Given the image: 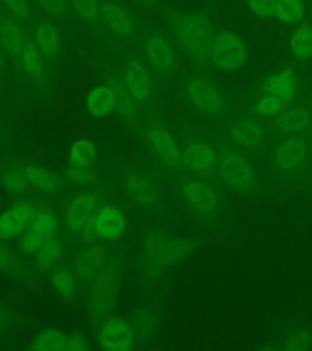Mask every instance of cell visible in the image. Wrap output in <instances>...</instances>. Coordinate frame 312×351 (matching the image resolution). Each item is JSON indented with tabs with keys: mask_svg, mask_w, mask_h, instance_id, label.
I'll return each instance as SVG.
<instances>
[{
	"mask_svg": "<svg viewBox=\"0 0 312 351\" xmlns=\"http://www.w3.org/2000/svg\"><path fill=\"white\" fill-rule=\"evenodd\" d=\"M172 28L176 37L194 56L202 58L213 49V27L206 17L199 14L175 16Z\"/></svg>",
	"mask_w": 312,
	"mask_h": 351,
	"instance_id": "cell-1",
	"label": "cell"
},
{
	"mask_svg": "<svg viewBox=\"0 0 312 351\" xmlns=\"http://www.w3.org/2000/svg\"><path fill=\"white\" fill-rule=\"evenodd\" d=\"M213 60L221 69L232 71L247 60L245 45L232 33L222 34L213 45Z\"/></svg>",
	"mask_w": 312,
	"mask_h": 351,
	"instance_id": "cell-2",
	"label": "cell"
},
{
	"mask_svg": "<svg viewBox=\"0 0 312 351\" xmlns=\"http://www.w3.org/2000/svg\"><path fill=\"white\" fill-rule=\"evenodd\" d=\"M56 219L54 215L44 211L32 219L27 230L21 237L22 250L27 252H38L47 241L51 239L56 230Z\"/></svg>",
	"mask_w": 312,
	"mask_h": 351,
	"instance_id": "cell-3",
	"label": "cell"
},
{
	"mask_svg": "<svg viewBox=\"0 0 312 351\" xmlns=\"http://www.w3.org/2000/svg\"><path fill=\"white\" fill-rule=\"evenodd\" d=\"M133 343V335L126 322L122 319H110L99 333V346L111 351H125Z\"/></svg>",
	"mask_w": 312,
	"mask_h": 351,
	"instance_id": "cell-4",
	"label": "cell"
},
{
	"mask_svg": "<svg viewBox=\"0 0 312 351\" xmlns=\"http://www.w3.org/2000/svg\"><path fill=\"white\" fill-rule=\"evenodd\" d=\"M34 219L31 205L25 202L16 203L10 210L0 215V241L16 236Z\"/></svg>",
	"mask_w": 312,
	"mask_h": 351,
	"instance_id": "cell-5",
	"label": "cell"
},
{
	"mask_svg": "<svg viewBox=\"0 0 312 351\" xmlns=\"http://www.w3.org/2000/svg\"><path fill=\"white\" fill-rule=\"evenodd\" d=\"M144 59L154 71H167L173 64L170 44L164 37L152 34L144 45Z\"/></svg>",
	"mask_w": 312,
	"mask_h": 351,
	"instance_id": "cell-6",
	"label": "cell"
},
{
	"mask_svg": "<svg viewBox=\"0 0 312 351\" xmlns=\"http://www.w3.org/2000/svg\"><path fill=\"white\" fill-rule=\"evenodd\" d=\"M125 82L130 94L138 101L147 100L153 90L148 71L136 60L128 61L125 66Z\"/></svg>",
	"mask_w": 312,
	"mask_h": 351,
	"instance_id": "cell-7",
	"label": "cell"
},
{
	"mask_svg": "<svg viewBox=\"0 0 312 351\" xmlns=\"http://www.w3.org/2000/svg\"><path fill=\"white\" fill-rule=\"evenodd\" d=\"M188 93L197 109L205 114H211L219 109V99L217 90L204 80H193L188 84Z\"/></svg>",
	"mask_w": 312,
	"mask_h": 351,
	"instance_id": "cell-8",
	"label": "cell"
},
{
	"mask_svg": "<svg viewBox=\"0 0 312 351\" xmlns=\"http://www.w3.org/2000/svg\"><path fill=\"white\" fill-rule=\"evenodd\" d=\"M95 208V199L91 194H82L72 200L67 213L66 221L67 225L73 230H83L88 219L93 215Z\"/></svg>",
	"mask_w": 312,
	"mask_h": 351,
	"instance_id": "cell-9",
	"label": "cell"
},
{
	"mask_svg": "<svg viewBox=\"0 0 312 351\" xmlns=\"http://www.w3.org/2000/svg\"><path fill=\"white\" fill-rule=\"evenodd\" d=\"M126 227L125 216L115 206H105L97 216V228L99 236L106 239H114L122 234Z\"/></svg>",
	"mask_w": 312,
	"mask_h": 351,
	"instance_id": "cell-10",
	"label": "cell"
},
{
	"mask_svg": "<svg viewBox=\"0 0 312 351\" xmlns=\"http://www.w3.org/2000/svg\"><path fill=\"white\" fill-rule=\"evenodd\" d=\"M100 17L110 29L120 36H127L133 29L131 16L121 6L116 5L114 3L105 1L100 4Z\"/></svg>",
	"mask_w": 312,
	"mask_h": 351,
	"instance_id": "cell-11",
	"label": "cell"
},
{
	"mask_svg": "<svg viewBox=\"0 0 312 351\" xmlns=\"http://www.w3.org/2000/svg\"><path fill=\"white\" fill-rule=\"evenodd\" d=\"M0 40L8 54L11 56L21 55L22 49L25 47V38L21 28L19 27L16 22L10 19L0 20Z\"/></svg>",
	"mask_w": 312,
	"mask_h": 351,
	"instance_id": "cell-12",
	"label": "cell"
},
{
	"mask_svg": "<svg viewBox=\"0 0 312 351\" xmlns=\"http://www.w3.org/2000/svg\"><path fill=\"white\" fill-rule=\"evenodd\" d=\"M115 94L105 86L93 88L87 97V106L89 112L98 117L109 115L115 106Z\"/></svg>",
	"mask_w": 312,
	"mask_h": 351,
	"instance_id": "cell-13",
	"label": "cell"
},
{
	"mask_svg": "<svg viewBox=\"0 0 312 351\" xmlns=\"http://www.w3.org/2000/svg\"><path fill=\"white\" fill-rule=\"evenodd\" d=\"M149 139L153 143L154 147L158 150L160 156L171 166L178 165L180 154L177 150L175 141L167 132L159 127H154L149 132Z\"/></svg>",
	"mask_w": 312,
	"mask_h": 351,
	"instance_id": "cell-14",
	"label": "cell"
},
{
	"mask_svg": "<svg viewBox=\"0 0 312 351\" xmlns=\"http://www.w3.org/2000/svg\"><path fill=\"white\" fill-rule=\"evenodd\" d=\"M307 143L302 139H291L285 142L276 153V161L283 170H291L307 155Z\"/></svg>",
	"mask_w": 312,
	"mask_h": 351,
	"instance_id": "cell-15",
	"label": "cell"
},
{
	"mask_svg": "<svg viewBox=\"0 0 312 351\" xmlns=\"http://www.w3.org/2000/svg\"><path fill=\"white\" fill-rule=\"evenodd\" d=\"M184 194L194 208L202 213H210L216 206V197L208 186L200 182H191L184 186Z\"/></svg>",
	"mask_w": 312,
	"mask_h": 351,
	"instance_id": "cell-16",
	"label": "cell"
},
{
	"mask_svg": "<svg viewBox=\"0 0 312 351\" xmlns=\"http://www.w3.org/2000/svg\"><path fill=\"white\" fill-rule=\"evenodd\" d=\"M36 42L39 51L45 58H53L60 48V38L56 28L48 22L40 23L36 31Z\"/></svg>",
	"mask_w": 312,
	"mask_h": 351,
	"instance_id": "cell-17",
	"label": "cell"
},
{
	"mask_svg": "<svg viewBox=\"0 0 312 351\" xmlns=\"http://www.w3.org/2000/svg\"><path fill=\"white\" fill-rule=\"evenodd\" d=\"M215 152L206 144H194L183 154V161L187 167L195 171L206 170L215 161Z\"/></svg>",
	"mask_w": 312,
	"mask_h": 351,
	"instance_id": "cell-18",
	"label": "cell"
},
{
	"mask_svg": "<svg viewBox=\"0 0 312 351\" xmlns=\"http://www.w3.org/2000/svg\"><path fill=\"white\" fill-rule=\"evenodd\" d=\"M21 62L23 70L33 81H40L43 78L44 69L42 62V55L39 53L38 47L28 40L22 49Z\"/></svg>",
	"mask_w": 312,
	"mask_h": 351,
	"instance_id": "cell-19",
	"label": "cell"
},
{
	"mask_svg": "<svg viewBox=\"0 0 312 351\" xmlns=\"http://www.w3.org/2000/svg\"><path fill=\"white\" fill-rule=\"evenodd\" d=\"M67 337L55 329H44L34 337L32 343L33 350L65 351Z\"/></svg>",
	"mask_w": 312,
	"mask_h": 351,
	"instance_id": "cell-20",
	"label": "cell"
},
{
	"mask_svg": "<svg viewBox=\"0 0 312 351\" xmlns=\"http://www.w3.org/2000/svg\"><path fill=\"white\" fill-rule=\"evenodd\" d=\"M296 88V76L291 71L280 72L269 78V92L280 100L291 98Z\"/></svg>",
	"mask_w": 312,
	"mask_h": 351,
	"instance_id": "cell-21",
	"label": "cell"
},
{
	"mask_svg": "<svg viewBox=\"0 0 312 351\" xmlns=\"http://www.w3.org/2000/svg\"><path fill=\"white\" fill-rule=\"evenodd\" d=\"M70 165L76 169H86L95 158V144L87 139L73 143L70 149Z\"/></svg>",
	"mask_w": 312,
	"mask_h": 351,
	"instance_id": "cell-22",
	"label": "cell"
},
{
	"mask_svg": "<svg viewBox=\"0 0 312 351\" xmlns=\"http://www.w3.org/2000/svg\"><path fill=\"white\" fill-rule=\"evenodd\" d=\"M232 137L243 147H252L261 141V132L256 125L248 120L238 121L232 130Z\"/></svg>",
	"mask_w": 312,
	"mask_h": 351,
	"instance_id": "cell-23",
	"label": "cell"
},
{
	"mask_svg": "<svg viewBox=\"0 0 312 351\" xmlns=\"http://www.w3.org/2000/svg\"><path fill=\"white\" fill-rule=\"evenodd\" d=\"M222 172L227 181L232 183H243L250 177L248 165L238 156H228L222 162Z\"/></svg>",
	"mask_w": 312,
	"mask_h": 351,
	"instance_id": "cell-24",
	"label": "cell"
},
{
	"mask_svg": "<svg viewBox=\"0 0 312 351\" xmlns=\"http://www.w3.org/2000/svg\"><path fill=\"white\" fill-rule=\"evenodd\" d=\"M304 6L300 0H277L274 16L285 23H296L302 20Z\"/></svg>",
	"mask_w": 312,
	"mask_h": 351,
	"instance_id": "cell-25",
	"label": "cell"
},
{
	"mask_svg": "<svg viewBox=\"0 0 312 351\" xmlns=\"http://www.w3.org/2000/svg\"><path fill=\"white\" fill-rule=\"evenodd\" d=\"M307 125V116L302 106H293L285 111L278 120V126L285 132H299Z\"/></svg>",
	"mask_w": 312,
	"mask_h": 351,
	"instance_id": "cell-26",
	"label": "cell"
},
{
	"mask_svg": "<svg viewBox=\"0 0 312 351\" xmlns=\"http://www.w3.org/2000/svg\"><path fill=\"white\" fill-rule=\"evenodd\" d=\"M291 45L298 58L307 59L312 56V28L305 26L296 29L291 37Z\"/></svg>",
	"mask_w": 312,
	"mask_h": 351,
	"instance_id": "cell-27",
	"label": "cell"
},
{
	"mask_svg": "<svg viewBox=\"0 0 312 351\" xmlns=\"http://www.w3.org/2000/svg\"><path fill=\"white\" fill-rule=\"evenodd\" d=\"M23 175L27 178L28 181L32 183L33 186L38 188L40 191H54L56 188V181L54 177L48 173L47 171L39 170L33 166H28L23 169Z\"/></svg>",
	"mask_w": 312,
	"mask_h": 351,
	"instance_id": "cell-28",
	"label": "cell"
},
{
	"mask_svg": "<svg viewBox=\"0 0 312 351\" xmlns=\"http://www.w3.org/2000/svg\"><path fill=\"white\" fill-rule=\"evenodd\" d=\"M77 15L84 21L97 22L100 17V5L97 0H71Z\"/></svg>",
	"mask_w": 312,
	"mask_h": 351,
	"instance_id": "cell-29",
	"label": "cell"
},
{
	"mask_svg": "<svg viewBox=\"0 0 312 351\" xmlns=\"http://www.w3.org/2000/svg\"><path fill=\"white\" fill-rule=\"evenodd\" d=\"M61 247L60 243L55 239H49L44 244L43 247L39 249L38 265L42 269H48L53 263L60 256Z\"/></svg>",
	"mask_w": 312,
	"mask_h": 351,
	"instance_id": "cell-30",
	"label": "cell"
},
{
	"mask_svg": "<svg viewBox=\"0 0 312 351\" xmlns=\"http://www.w3.org/2000/svg\"><path fill=\"white\" fill-rule=\"evenodd\" d=\"M282 108V100L276 98L274 95H267L258 100V103L255 104V111L256 114L263 117L266 116L274 115L276 112L280 111Z\"/></svg>",
	"mask_w": 312,
	"mask_h": 351,
	"instance_id": "cell-31",
	"label": "cell"
},
{
	"mask_svg": "<svg viewBox=\"0 0 312 351\" xmlns=\"http://www.w3.org/2000/svg\"><path fill=\"white\" fill-rule=\"evenodd\" d=\"M53 285L55 289L60 293L61 295H71L75 291V280L71 274L67 272H59L53 277Z\"/></svg>",
	"mask_w": 312,
	"mask_h": 351,
	"instance_id": "cell-32",
	"label": "cell"
},
{
	"mask_svg": "<svg viewBox=\"0 0 312 351\" xmlns=\"http://www.w3.org/2000/svg\"><path fill=\"white\" fill-rule=\"evenodd\" d=\"M248 5L259 16H274L277 0H248Z\"/></svg>",
	"mask_w": 312,
	"mask_h": 351,
	"instance_id": "cell-33",
	"label": "cell"
},
{
	"mask_svg": "<svg viewBox=\"0 0 312 351\" xmlns=\"http://www.w3.org/2000/svg\"><path fill=\"white\" fill-rule=\"evenodd\" d=\"M26 177L17 173V172H8L5 175L3 176V183L4 186L14 191V192H19V191H23L27 188V182H26Z\"/></svg>",
	"mask_w": 312,
	"mask_h": 351,
	"instance_id": "cell-34",
	"label": "cell"
},
{
	"mask_svg": "<svg viewBox=\"0 0 312 351\" xmlns=\"http://www.w3.org/2000/svg\"><path fill=\"white\" fill-rule=\"evenodd\" d=\"M37 3L54 16H60L66 10V0H37Z\"/></svg>",
	"mask_w": 312,
	"mask_h": 351,
	"instance_id": "cell-35",
	"label": "cell"
},
{
	"mask_svg": "<svg viewBox=\"0 0 312 351\" xmlns=\"http://www.w3.org/2000/svg\"><path fill=\"white\" fill-rule=\"evenodd\" d=\"M6 8L17 17H26L29 14L28 0H3Z\"/></svg>",
	"mask_w": 312,
	"mask_h": 351,
	"instance_id": "cell-36",
	"label": "cell"
},
{
	"mask_svg": "<svg viewBox=\"0 0 312 351\" xmlns=\"http://www.w3.org/2000/svg\"><path fill=\"white\" fill-rule=\"evenodd\" d=\"M288 346H285V349H304L311 343V338L305 333H299V335H291L288 338Z\"/></svg>",
	"mask_w": 312,
	"mask_h": 351,
	"instance_id": "cell-37",
	"label": "cell"
},
{
	"mask_svg": "<svg viewBox=\"0 0 312 351\" xmlns=\"http://www.w3.org/2000/svg\"><path fill=\"white\" fill-rule=\"evenodd\" d=\"M88 349V341L82 335L67 337L65 351H83Z\"/></svg>",
	"mask_w": 312,
	"mask_h": 351,
	"instance_id": "cell-38",
	"label": "cell"
},
{
	"mask_svg": "<svg viewBox=\"0 0 312 351\" xmlns=\"http://www.w3.org/2000/svg\"><path fill=\"white\" fill-rule=\"evenodd\" d=\"M67 177L77 183H87L92 180V176L86 171V169H76V167H71V170L67 172Z\"/></svg>",
	"mask_w": 312,
	"mask_h": 351,
	"instance_id": "cell-39",
	"label": "cell"
},
{
	"mask_svg": "<svg viewBox=\"0 0 312 351\" xmlns=\"http://www.w3.org/2000/svg\"><path fill=\"white\" fill-rule=\"evenodd\" d=\"M83 230H84V233H86L87 238H95V237L99 236L98 228H97V216L95 215H92L88 219L86 225L83 227Z\"/></svg>",
	"mask_w": 312,
	"mask_h": 351,
	"instance_id": "cell-40",
	"label": "cell"
},
{
	"mask_svg": "<svg viewBox=\"0 0 312 351\" xmlns=\"http://www.w3.org/2000/svg\"><path fill=\"white\" fill-rule=\"evenodd\" d=\"M134 3H138L141 5L154 6L156 5L158 0H133Z\"/></svg>",
	"mask_w": 312,
	"mask_h": 351,
	"instance_id": "cell-41",
	"label": "cell"
},
{
	"mask_svg": "<svg viewBox=\"0 0 312 351\" xmlns=\"http://www.w3.org/2000/svg\"><path fill=\"white\" fill-rule=\"evenodd\" d=\"M0 311H1V308H0Z\"/></svg>",
	"mask_w": 312,
	"mask_h": 351,
	"instance_id": "cell-42",
	"label": "cell"
},
{
	"mask_svg": "<svg viewBox=\"0 0 312 351\" xmlns=\"http://www.w3.org/2000/svg\"><path fill=\"white\" fill-rule=\"evenodd\" d=\"M0 43H1V40H0Z\"/></svg>",
	"mask_w": 312,
	"mask_h": 351,
	"instance_id": "cell-43",
	"label": "cell"
}]
</instances>
